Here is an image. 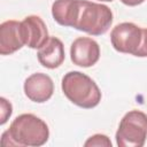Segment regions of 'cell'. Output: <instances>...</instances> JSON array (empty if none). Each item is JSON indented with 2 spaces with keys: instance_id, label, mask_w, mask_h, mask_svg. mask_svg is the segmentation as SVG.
Listing matches in <instances>:
<instances>
[{
  "instance_id": "obj_1",
  "label": "cell",
  "mask_w": 147,
  "mask_h": 147,
  "mask_svg": "<svg viewBox=\"0 0 147 147\" xmlns=\"http://www.w3.org/2000/svg\"><path fill=\"white\" fill-rule=\"evenodd\" d=\"M49 130L47 124L33 114H22L10 124L1 136L3 146L38 147L47 142Z\"/></svg>"
},
{
  "instance_id": "obj_2",
  "label": "cell",
  "mask_w": 147,
  "mask_h": 147,
  "mask_svg": "<svg viewBox=\"0 0 147 147\" xmlns=\"http://www.w3.org/2000/svg\"><path fill=\"white\" fill-rule=\"evenodd\" d=\"M62 91L74 105L91 109L101 101V92L95 82L80 71H69L62 78Z\"/></svg>"
},
{
  "instance_id": "obj_3",
  "label": "cell",
  "mask_w": 147,
  "mask_h": 147,
  "mask_svg": "<svg viewBox=\"0 0 147 147\" xmlns=\"http://www.w3.org/2000/svg\"><path fill=\"white\" fill-rule=\"evenodd\" d=\"M111 23L113 13L108 6L88 0H80L75 29L92 36H100L108 31Z\"/></svg>"
},
{
  "instance_id": "obj_4",
  "label": "cell",
  "mask_w": 147,
  "mask_h": 147,
  "mask_svg": "<svg viewBox=\"0 0 147 147\" xmlns=\"http://www.w3.org/2000/svg\"><path fill=\"white\" fill-rule=\"evenodd\" d=\"M147 138V115L140 110L126 113L119 122L116 132V144L119 147H142Z\"/></svg>"
},
{
  "instance_id": "obj_5",
  "label": "cell",
  "mask_w": 147,
  "mask_h": 147,
  "mask_svg": "<svg viewBox=\"0 0 147 147\" xmlns=\"http://www.w3.org/2000/svg\"><path fill=\"white\" fill-rule=\"evenodd\" d=\"M142 29L131 22L117 24L110 33L113 47L119 53L134 55L141 44Z\"/></svg>"
},
{
  "instance_id": "obj_6",
  "label": "cell",
  "mask_w": 147,
  "mask_h": 147,
  "mask_svg": "<svg viewBox=\"0 0 147 147\" xmlns=\"http://www.w3.org/2000/svg\"><path fill=\"white\" fill-rule=\"evenodd\" d=\"M70 57L74 64L88 68L94 65L100 57V47L95 40L88 37H78L70 47Z\"/></svg>"
},
{
  "instance_id": "obj_7",
  "label": "cell",
  "mask_w": 147,
  "mask_h": 147,
  "mask_svg": "<svg viewBox=\"0 0 147 147\" xmlns=\"http://www.w3.org/2000/svg\"><path fill=\"white\" fill-rule=\"evenodd\" d=\"M54 92L52 78L42 72H36L29 76L24 82V93L33 102L42 103L49 100Z\"/></svg>"
},
{
  "instance_id": "obj_8",
  "label": "cell",
  "mask_w": 147,
  "mask_h": 147,
  "mask_svg": "<svg viewBox=\"0 0 147 147\" xmlns=\"http://www.w3.org/2000/svg\"><path fill=\"white\" fill-rule=\"evenodd\" d=\"M25 45V39L21 22L9 20L0 25V54L9 55L21 49Z\"/></svg>"
},
{
  "instance_id": "obj_9",
  "label": "cell",
  "mask_w": 147,
  "mask_h": 147,
  "mask_svg": "<svg viewBox=\"0 0 147 147\" xmlns=\"http://www.w3.org/2000/svg\"><path fill=\"white\" fill-rule=\"evenodd\" d=\"M25 45L30 48H40L49 38L45 22L37 15L26 16L22 22Z\"/></svg>"
},
{
  "instance_id": "obj_10",
  "label": "cell",
  "mask_w": 147,
  "mask_h": 147,
  "mask_svg": "<svg viewBox=\"0 0 147 147\" xmlns=\"http://www.w3.org/2000/svg\"><path fill=\"white\" fill-rule=\"evenodd\" d=\"M64 46L56 37H49L47 41L40 48H38L37 53L40 64L48 69H55L60 67L64 61Z\"/></svg>"
},
{
  "instance_id": "obj_11",
  "label": "cell",
  "mask_w": 147,
  "mask_h": 147,
  "mask_svg": "<svg viewBox=\"0 0 147 147\" xmlns=\"http://www.w3.org/2000/svg\"><path fill=\"white\" fill-rule=\"evenodd\" d=\"M79 8L80 0H55L52 6V15L60 25L75 28Z\"/></svg>"
},
{
  "instance_id": "obj_12",
  "label": "cell",
  "mask_w": 147,
  "mask_h": 147,
  "mask_svg": "<svg viewBox=\"0 0 147 147\" xmlns=\"http://www.w3.org/2000/svg\"><path fill=\"white\" fill-rule=\"evenodd\" d=\"M84 146H86V147H92V146H96V147H111V141L105 134H94V136L90 137L85 141Z\"/></svg>"
},
{
  "instance_id": "obj_13",
  "label": "cell",
  "mask_w": 147,
  "mask_h": 147,
  "mask_svg": "<svg viewBox=\"0 0 147 147\" xmlns=\"http://www.w3.org/2000/svg\"><path fill=\"white\" fill-rule=\"evenodd\" d=\"M0 109H1V111H0V115H1L0 124L2 125L10 117V115L13 113V107H11V103L8 100H6L5 98H0Z\"/></svg>"
},
{
  "instance_id": "obj_14",
  "label": "cell",
  "mask_w": 147,
  "mask_h": 147,
  "mask_svg": "<svg viewBox=\"0 0 147 147\" xmlns=\"http://www.w3.org/2000/svg\"><path fill=\"white\" fill-rule=\"evenodd\" d=\"M134 56H139V57H146L147 56V29H142L141 44H140L137 53L134 54Z\"/></svg>"
},
{
  "instance_id": "obj_15",
  "label": "cell",
  "mask_w": 147,
  "mask_h": 147,
  "mask_svg": "<svg viewBox=\"0 0 147 147\" xmlns=\"http://www.w3.org/2000/svg\"><path fill=\"white\" fill-rule=\"evenodd\" d=\"M145 0H121V2H123L126 6H138L140 3H142Z\"/></svg>"
},
{
  "instance_id": "obj_16",
  "label": "cell",
  "mask_w": 147,
  "mask_h": 147,
  "mask_svg": "<svg viewBox=\"0 0 147 147\" xmlns=\"http://www.w3.org/2000/svg\"><path fill=\"white\" fill-rule=\"evenodd\" d=\"M99 1H107V2H111L113 0H99Z\"/></svg>"
}]
</instances>
